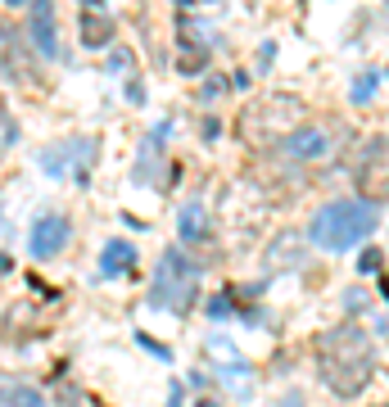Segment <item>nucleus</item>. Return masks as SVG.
<instances>
[{
    "instance_id": "nucleus-8",
    "label": "nucleus",
    "mask_w": 389,
    "mask_h": 407,
    "mask_svg": "<svg viewBox=\"0 0 389 407\" xmlns=\"http://www.w3.org/2000/svg\"><path fill=\"white\" fill-rule=\"evenodd\" d=\"M0 407H45V398L28 385V380L0 376Z\"/></svg>"
},
{
    "instance_id": "nucleus-7",
    "label": "nucleus",
    "mask_w": 389,
    "mask_h": 407,
    "mask_svg": "<svg viewBox=\"0 0 389 407\" xmlns=\"http://www.w3.org/2000/svg\"><path fill=\"white\" fill-rule=\"evenodd\" d=\"M32 45L45 59L59 55V41H55V0H32Z\"/></svg>"
},
{
    "instance_id": "nucleus-1",
    "label": "nucleus",
    "mask_w": 389,
    "mask_h": 407,
    "mask_svg": "<svg viewBox=\"0 0 389 407\" xmlns=\"http://www.w3.org/2000/svg\"><path fill=\"white\" fill-rule=\"evenodd\" d=\"M317 367L322 380L331 385L339 398H354L371 385L376 376V353H371V335L354 322H339L317 335Z\"/></svg>"
},
{
    "instance_id": "nucleus-24",
    "label": "nucleus",
    "mask_w": 389,
    "mask_h": 407,
    "mask_svg": "<svg viewBox=\"0 0 389 407\" xmlns=\"http://www.w3.org/2000/svg\"><path fill=\"white\" fill-rule=\"evenodd\" d=\"M0 227H5V222H0Z\"/></svg>"
},
{
    "instance_id": "nucleus-9",
    "label": "nucleus",
    "mask_w": 389,
    "mask_h": 407,
    "mask_svg": "<svg viewBox=\"0 0 389 407\" xmlns=\"http://www.w3.org/2000/svg\"><path fill=\"white\" fill-rule=\"evenodd\" d=\"M131 263H136V244H127V240H114V244H104V258H100V271H104V276L131 271Z\"/></svg>"
},
{
    "instance_id": "nucleus-20",
    "label": "nucleus",
    "mask_w": 389,
    "mask_h": 407,
    "mask_svg": "<svg viewBox=\"0 0 389 407\" xmlns=\"http://www.w3.org/2000/svg\"><path fill=\"white\" fill-rule=\"evenodd\" d=\"M0 271H9V258L5 254H0Z\"/></svg>"
},
{
    "instance_id": "nucleus-17",
    "label": "nucleus",
    "mask_w": 389,
    "mask_h": 407,
    "mask_svg": "<svg viewBox=\"0 0 389 407\" xmlns=\"http://www.w3.org/2000/svg\"><path fill=\"white\" fill-rule=\"evenodd\" d=\"M376 267H380V254H376V249L362 254V271H376Z\"/></svg>"
},
{
    "instance_id": "nucleus-12",
    "label": "nucleus",
    "mask_w": 389,
    "mask_h": 407,
    "mask_svg": "<svg viewBox=\"0 0 389 407\" xmlns=\"http://www.w3.org/2000/svg\"><path fill=\"white\" fill-rule=\"evenodd\" d=\"M9 64L18 68V36L14 28H0V72H9Z\"/></svg>"
},
{
    "instance_id": "nucleus-22",
    "label": "nucleus",
    "mask_w": 389,
    "mask_h": 407,
    "mask_svg": "<svg viewBox=\"0 0 389 407\" xmlns=\"http://www.w3.org/2000/svg\"><path fill=\"white\" fill-rule=\"evenodd\" d=\"M199 407H217V403H199Z\"/></svg>"
},
{
    "instance_id": "nucleus-5",
    "label": "nucleus",
    "mask_w": 389,
    "mask_h": 407,
    "mask_svg": "<svg viewBox=\"0 0 389 407\" xmlns=\"http://www.w3.org/2000/svg\"><path fill=\"white\" fill-rule=\"evenodd\" d=\"M68 236H72V222H68L64 213H45V217L32 222L28 249H32V258H55V254L68 244Z\"/></svg>"
},
{
    "instance_id": "nucleus-15",
    "label": "nucleus",
    "mask_w": 389,
    "mask_h": 407,
    "mask_svg": "<svg viewBox=\"0 0 389 407\" xmlns=\"http://www.w3.org/2000/svg\"><path fill=\"white\" fill-rule=\"evenodd\" d=\"M226 313H231V299H226V294H217V299L209 303V317L217 322V317H226Z\"/></svg>"
},
{
    "instance_id": "nucleus-23",
    "label": "nucleus",
    "mask_w": 389,
    "mask_h": 407,
    "mask_svg": "<svg viewBox=\"0 0 389 407\" xmlns=\"http://www.w3.org/2000/svg\"><path fill=\"white\" fill-rule=\"evenodd\" d=\"M177 5H190V0H177Z\"/></svg>"
},
{
    "instance_id": "nucleus-16",
    "label": "nucleus",
    "mask_w": 389,
    "mask_h": 407,
    "mask_svg": "<svg viewBox=\"0 0 389 407\" xmlns=\"http://www.w3.org/2000/svg\"><path fill=\"white\" fill-rule=\"evenodd\" d=\"M127 64H131V55H127V50H118V55H114V64H109V68H114V72H127Z\"/></svg>"
},
{
    "instance_id": "nucleus-10",
    "label": "nucleus",
    "mask_w": 389,
    "mask_h": 407,
    "mask_svg": "<svg viewBox=\"0 0 389 407\" xmlns=\"http://www.w3.org/2000/svg\"><path fill=\"white\" fill-rule=\"evenodd\" d=\"M114 41V23L104 14H82V45H91V50H100V45Z\"/></svg>"
},
{
    "instance_id": "nucleus-6",
    "label": "nucleus",
    "mask_w": 389,
    "mask_h": 407,
    "mask_svg": "<svg viewBox=\"0 0 389 407\" xmlns=\"http://www.w3.org/2000/svg\"><path fill=\"white\" fill-rule=\"evenodd\" d=\"M281 150L303 163V158H326L335 150V141H331V127H295V131H285Z\"/></svg>"
},
{
    "instance_id": "nucleus-18",
    "label": "nucleus",
    "mask_w": 389,
    "mask_h": 407,
    "mask_svg": "<svg viewBox=\"0 0 389 407\" xmlns=\"http://www.w3.org/2000/svg\"><path fill=\"white\" fill-rule=\"evenodd\" d=\"M181 398H186V389H181V385H172V398H168V407H181Z\"/></svg>"
},
{
    "instance_id": "nucleus-11",
    "label": "nucleus",
    "mask_w": 389,
    "mask_h": 407,
    "mask_svg": "<svg viewBox=\"0 0 389 407\" xmlns=\"http://www.w3.org/2000/svg\"><path fill=\"white\" fill-rule=\"evenodd\" d=\"M177 231H181V240H199L204 236V208L199 204H186V208H181Z\"/></svg>"
},
{
    "instance_id": "nucleus-21",
    "label": "nucleus",
    "mask_w": 389,
    "mask_h": 407,
    "mask_svg": "<svg viewBox=\"0 0 389 407\" xmlns=\"http://www.w3.org/2000/svg\"><path fill=\"white\" fill-rule=\"evenodd\" d=\"M5 5H23V0H5Z\"/></svg>"
},
{
    "instance_id": "nucleus-3",
    "label": "nucleus",
    "mask_w": 389,
    "mask_h": 407,
    "mask_svg": "<svg viewBox=\"0 0 389 407\" xmlns=\"http://www.w3.org/2000/svg\"><path fill=\"white\" fill-rule=\"evenodd\" d=\"M194 281H199V267H190V258L181 249H168L159 258V271H154L150 303L154 308H172V313H186L190 299H194Z\"/></svg>"
},
{
    "instance_id": "nucleus-2",
    "label": "nucleus",
    "mask_w": 389,
    "mask_h": 407,
    "mask_svg": "<svg viewBox=\"0 0 389 407\" xmlns=\"http://www.w3.org/2000/svg\"><path fill=\"white\" fill-rule=\"evenodd\" d=\"M376 227H380V204L376 200H335L312 217L308 236L326 254H344L354 244H362L367 236H376Z\"/></svg>"
},
{
    "instance_id": "nucleus-19",
    "label": "nucleus",
    "mask_w": 389,
    "mask_h": 407,
    "mask_svg": "<svg viewBox=\"0 0 389 407\" xmlns=\"http://www.w3.org/2000/svg\"><path fill=\"white\" fill-rule=\"evenodd\" d=\"M77 5H87V9H100V5H104V0H77Z\"/></svg>"
},
{
    "instance_id": "nucleus-4",
    "label": "nucleus",
    "mask_w": 389,
    "mask_h": 407,
    "mask_svg": "<svg viewBox=\"0 0 389 407\" xmlns=\"http://www.w3.org/2000/svg\"><path fill=\"white\" fill-rule=\"evenodd\" d=\"M91 158H95V141H91V136H77V141H64V145H55V150H45L41 154V172H45V177H64V168L77 163V168H72V177L87 181Z\"/></svg>"
},
{
    "instance_id": "nucleus-14",
    "label": "nucleus",
    "mask_w": 389,
    "mask_h": 407,
    "mask_svg": "<svg viewBox=\"0 0 389 407\" xmlns=\"http://www.w3.org/2000/svg\"><path fill=\"white\" fill-rule=\"evenodd\" d=\"M141 344H145V349H150L154 357H163V362H168V357H172V353H168V344H159V340H154V335H136Z\"/></svg>"
},
{
    "instance_id": "nucleus-13",
    "label": "nucleus",
    "mask_w": 389,
    "mask_h": 407,
    "mask_svg": "<svg viewBox=\"0 0 389 407\" xmlns=\"http://www.w3.org/2000/svg\"><path fill=\"white\" fill-rule=\"evenodd\" d=\"M380 91V68H371V72H362V77L354 82V104H367L371 95Z\"/></svg>"
}]
</instances>
